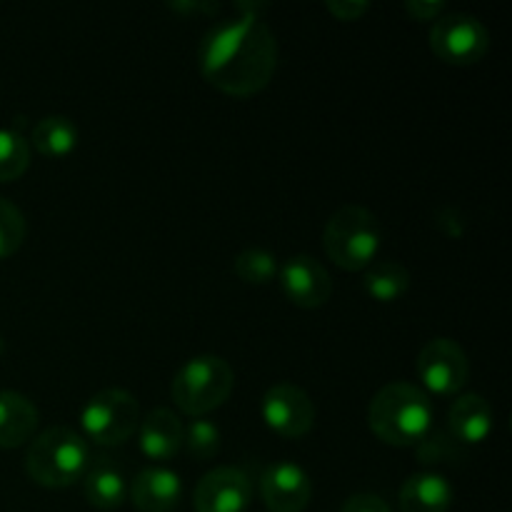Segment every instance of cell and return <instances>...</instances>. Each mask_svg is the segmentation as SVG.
<instances>
[{"label": "cell", "instance_id": "obj_1", "mask_svg": "<svg viewBox=\"0 0 512 512\" xmlns=\"http://www.w3.org/2000/svg\"><path fill=\"white\" fill-rule=\"evenodd\" d=\"M278 40L258 15L218 23L203 40L200 70L213 88L233 98H250L273 80Z\"/></svg>", "mask_w": 512, "mask_h": 512}, {"label": "cell", "instance_id": "obj_2", "mask_svg": "<svg viewBox=\"0 0 512 512\" xmlns=\"http://www.w3.org/2000/svg\"><path fill=\"white\" fill-rule=\"evenodd\" d=\"M433 403L413 383H390L375 393L368 408V425L378 440L395 448H413L433 428Z\"/></svg>", "mask_w": 512, "mask_h": 512}, {"label": "cell", "instance_id": "obj_3", "mask_svg": "<svg viewBox=\"0 0 512 512\" xmlns=\"http://www.w3.org/2000/svg\"><path fill=\"white\" fill-rule=\"evenodd\" d=\"M88 463V440L75 430L55 425V428L43 430L30 443L28 455H25V473L43 488L63 490L83 478Z\"/></svg>", "mask_w": 512, "mask_h": 512}, {"label": "cell", "instance_id": "obj_4", "mask_svg": "<svg viewBox=\"0 0 512 512\" xmlns=\"http://www.w3.org/2000/svg\"><path fill=\"white\" fill-rule=\"evenodd\" d=\"M323 248L338 268L365 270L380 250L378 218L363 205H343L325 225Z\"/></svg>", "mask_w": 512, "mask_h": 512}, {"label": "cell", "instance_id": "obj_5", "mask_svg": "<svg viewBox=\"0 0 512 512\" xmlns=\"http://www.w3.org/2000/svg\"><path fill=\"white\" fill-rule=\"evenodd\" d=\"M235 373L220 355H198L188 360L173 378V403L190 418H205L230 398Z\"/></svg>", "mask_w": 512, "mask_h": 512}, {"label": "cell", "instance_id": "obj_6", "mask_svg": "<svg viewBox=\"0 0 512 512\" xmlns=\"http://www.w3.org/2000/svg\"><path fill=\"white\" fill-rule=\"evenodd\" d=\"M85 438L100 448L125 445L140 425V405L128 390L108 388L95 393L80 415Z\"/></svg>", "mask_w": 512, "mask_h": 512}, {"label": "cell", "instance_id": "obj_7", "mask_svg": "<svg viewBox=\"0 0 512 512\" xmlns=\"http://www.w3.org/2000/svg\"><path fill=\"white\" fill-rule=\"evenodd\" d=\"M430 50L448 65H473L490 48L488 28L475 15L443 13L430 28Z\"/></svg>", "mask_w": 512, "mask_h": 512}, {"label": "cell", "instance_id": "obj_8", "mask_svg": "<svg viewBox=\"0 0 512 512\" xmlns=\"http://www.w3.org/2000/svg\"><path fill=\"white\" fill-rule=\"evenodd\" d=\"M418 375L428 395H458L470 378L468 355L455 340L435 338L420 350Z\"/></svg>", "mask_w": 512, "mask_h": 512}, {"label": "cell", "instance_id": "obj_9", "mask_svg": "<svg viewBox=\"0 0 512 512\" xmlns=\"http://www.w3.org/2000/svg\"><path fill=\"white\" fill-rule=\"evenodd\" d=\"M263 420L280 438L298 440L315 425V405L303 388L293 383H278L263 395Z\"/></svg>", "mask_w": 512, "mask_h": 512}, {"label": "cell", "instance_id": "obj_10", "mask_svg": "<svg viewBox=\"0 0 512 512\" xmlns=\"http://www.w3.org/2000/svg\"><path fill=\"white\" fill-rule=\"evenodd\" d=\"M253 500V483L248 473L223 465L198 480L193 493L195 512H245Z\"/></svg>", "mask_w": 512, "mask_h": 512}, {"label": "cell", "instance_id": "obj_11", "mask_svg": "<svg viewBox=\"0 0 512 512\" xmlns=\"http://www.w3.org/2000/svg\"><path fill=\"white\" fill-rule=\"evenodd\" d=\"M280 285L285 298L305 310L323 308L333 295V280L328 270L310 255H295L280 268Z\"/></svg>", "mask_w": 512, "mask_h": 512}, {"label": "cell", "instance_id": "obj_12", "mask_svg": "<svg viewBox=\"0 0 512 512\" xmlns=\"http://www.w3.org/2000/svg\"><path fill=\"white\" fill-rule=\"evenodd\" d=\"M260 495L270 512H303L313 498V483L300 465L283 460L263 473Z\"/></svg>", "mask_w": 512, "mask_h": 512}, {"label": "cell", "instance_id": "obj_13", "mask_svg": "<svg viewBox=\"0 0 512 512\" xmlns=\"http://www.w3.org/2000/svg\"><path fill=\"white\" fill-rule=\"evenodd\" d=\"M183 498L180 475L170 468H145L130 485V500L140 512H175Z\"/></svg>", "mask_w": 512, "mask_h": 512}, {"label": "cell", "instance_id": "obj_14", "mask_svg": "<svg viewBox=\"0 0 512 512\" xmlns=\"http://www.w3.org/2000/svg\"><path fill=\"white\" fill-rule=\"evenodd\" d=\"M495 430L493 405L478 393L460 395L448 410V433L460 445H480Z\"/></svg>", "mask_w": 512, "mask_h": 512}, {"label": "cell", "instance_id": "obj_15", "mask_svg": "<svg viewBox=\"0 0 512 512\" xmlns=\"http://www.w3.org/2000/svg\"><path fill=\"white\" fill-rule=\"evenodd\" d=\"M80 480H83L85 498L98 510H118L128 498V483H125L123 470L108 455L90 458Z\"/></svg>", "mask_w": 512, "mask_h": 512}, {"label": "cell", "instance_id": "obj_16", "mask_svg": "<svg viewBox=\"0 0 512 512\" xmlns=\"http://www.w3.org/2000/svg\"><path fill=\"white\" fill-rule=\"evenodd\" d=\"M183 428L178 415L158 408L140 423V450L150 460H170L183 448Z\"/></svg>", "mask_w": 512, "mask_h": 512}, {"label": "cell", "instance_id": "obj_17", "mask_svg": "<svg viewBox=\"0 0 512 512\" xmlns=\"http://www.w3.org/2000/svg\"><path fill=\"white\" fill-rule=\"evenodd\" d=\"M455 490L448 478L438 473L410 475L398 495L403 512H448L453 505Z\"/></svg>", "mask_w": 512, "mask_h": 512}, {"label": "cell", "instance_id": "obj_18", "mask_svg": "<svg viewBox=\"0 0 512 512\" xmlns=\"http://www.w3.org/2000/svg\"><path fill=\"white\" fill-rule=\"evenodd\" d=\"M38 408L25 395L0 390V448H20L38 430Z\"/></svg>", "mask_w": 512, "mask_h": 512}, {"label": "cell", "instance_id": "obj_19", "mask_svg": "<svg viewBox=\"0 0 512 512\" xmlns=\"http://www.w3.org/2000/svg\"><path fill=\"white\" fill-rule=\"evenodd\" d=\"M30 140L45 158H65L78 145V125L68 115H45L35 123Z\"/></svg>", "mask_w": 512, "mask_h": 512}, {"label": "cell", "instance_id": "obj_20", "mask_svg": "<svg viewBox=\"0 0 512 512\" xmlns=\"http://www.w3.org/2000/svg\"><path fill=\"white\" fill-rule=\"evenodd\" d=\"M410 270L398 260L370 263L363 275V288L378 303H395L410 290Z\"/></svg>", "mask_w": 512, "mask_h": 512}, {"label": "cell", "instance_id": "obj_21", "mask_svg": "<svg viewBox=\"0 0 512 512\" xmlns=\"http://www.w3.org/2000/svg\"><path fill=\"white\" fill-rule=\"evenodd\" d=\"M30 165V143L13 128H0V183L18 180Z\"/></svg>", "mask_w": 512, "mask_h": 512}, {"label": "cell", "instance_id": "obj_22", "mask_svg": "<svg viewBox=\"0 0 512 512\" xmlns=\"http://www.w3.org/2000/svg\"><path fill=\"white\" fill-rule=\"evenodd\" d=\"M235 275L248 285H268L280 273L278 258L270 250L248 248L235 258L233 263Z\"/></svg>", "mask_w": 512, "mask_h": 512}, {"label": "cell", "instance_id": "obj_23", "mask_svg": "<svg viewBox=\"0 0 512 512\" xmlns=\"http://www.w3.org/2000/svg\"><path fill=\"white\" fill-rule=\"evenodd\" d=\"M183 448L193 455L195 460L205 463L220 453V430L218 425L205 418H193L183 428Z\"/></svg>", "mask_w": 512, "mask_h": 512}, {"label": "cell", "instance_id": "obj_24", "mask_svg": "<svg viewBox=\"0 0 512 512\" xmlns=\"http://www.w3.org/2000/svg\"><path fill=\"white\" fill-rule=\"evenodd\" d=\"M415 450H418V460L423 465L453 463V460H458L463 455V445L448 433V428H430L428 435L415 445Z\"/></svg>", "mask_w": 512, "mask_h": 512}, {"label": "cell", "instance_id": "obj_25", "mask_svg": "<svg viewBox=\"0 0 512 512\" xmlns=\"http://www.w3.org/2000/svg\"><path fill=\"white\" fill-rule=\"evenodd\" d=\"M25 240V218L10 200L0 198V260L13 255Z\"/></svg>", "mask_w": 512, "mask_h": 512}, {"label": "cell", "instance_id": "obj_26", "mask_svg": "<svg viewBox=\"0 0 512 512\" xmlns=\"http://www.w3.org/2000/svg\"><path fill=\"white\" fill-rule=\"evenodd\" d=\"M340 512H393V510H390V505L385 503L380 495L358 493V495H350V498L345 500L343 510Z\"/></svg>", "mask_w": 512, "mask_h": 512}, {"label": "cell", "instance_id": "obj_27", "mask_svg": "<svg viewBox=\"0 0 512 512\" xmlns=\"http://www.w3.org/2000/svg\"><path fill=\"white\" fill-rule=\"evenodd\" d=\"M325 8H328V13H333L335 18L343 20V23H350V20L363 18L370 10V5L363 3V0H330V3H325Z\"/></svg>", "mask_w": 512, "mask_h": 512}, {"label": "cell", "instance_id": "obj_28", "mask_svg": "<svg viewBox=\"0 0 512 512\" xmlns=\"http://www.w3.org/2000/svg\"><path fill=\"white\" fill-rule=\"evenodd\" d=\"M405 10L415 20H433L435 23L445 13V3H440V0H408Z\"/></svg>", "mask_w": 512, "mask_h": 512}]
</instances>
